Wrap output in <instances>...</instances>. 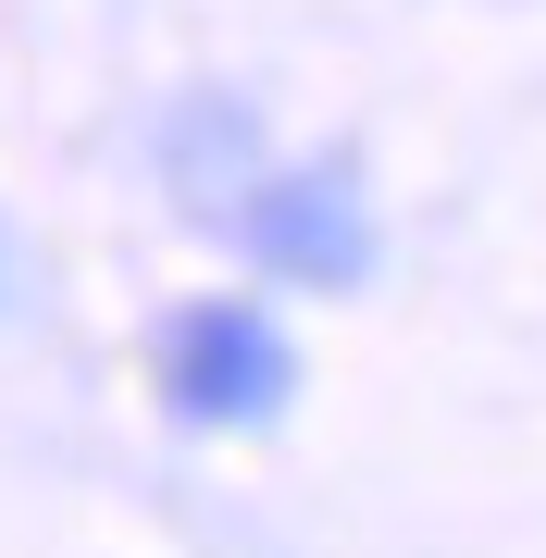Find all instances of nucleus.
<instances>
[{
  "instance_id": "obj_2",
  "label": "nucleus",
  "mask_w": 546,
  "mask_h": 558,
  "mask_svg": "<svg viewBox=\"0 0 546 558\" xmlns=\"http://www.w3.org/2000/svg\"><path fill=\"white\" fill-rule=\"evenodd\" d=\"M248 248H262L274 274H311V286H348V274L373 260V236H361V211H348L336 174H286V186H262V199H248Z\"/></svg>"
},
{
  "instance_id": "obj_1",
  "label": "nucleus",
  "mask_w": 546,
  "mask_h": 558,
  "mask_svg": "<svg viewBox=\"0 0 546 558\" xmlns=\"http://www.w3.org/2000/svg\"><path fill=\"white\" fill-rule=\"evenodd\" d=\"M286 385H299V348L274 336V311H248V299L174 311V336H162V398H174V422L236 435V422H274V410H286Z\"/></svg>"
}]
</instances>
